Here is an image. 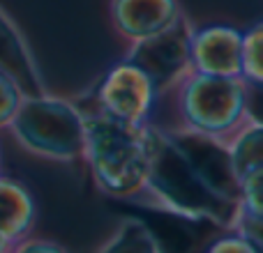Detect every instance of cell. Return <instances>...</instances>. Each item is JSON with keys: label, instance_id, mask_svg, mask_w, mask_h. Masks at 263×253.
Masks as SVG:
<instances>
[{"label": "cell", "instance_id": "cell-16", "mask_svg": "<svg viewBox=\"0 0 263 253\" xmlns=\"http://www.w3.org/2000/svg\"><path fill=\"white\" fill-rule=\"evenodd\" d=\"M240 203L245 205V214L263 217V166L240 177Z\"/></svg>", "mask_w": 263, "mask_h": 253}, {"label": "cell", "instance_id": "cell-18", "mask_svg": "<svg viewBox=\"0 0 263 253\" xmlns=\"http://www.w3.org/2000/svg\"><path fill=\"white\" fill-rule=\"evenodd\" d=\"M245 113L250 115L252 122L263 124V86H254V83H247Z\"/></svg>", "mask_w": 263, "mask_h": 253}, {"label": "cell", "instance_id": "cell-22", "mask_svg": "<svg viewBox=\"0 0 263 253\" xmlns=\"http://www.w3.org/2000/svg\"><path fill=\"white\" fill-rule=\"evenodd\" d=\"M7 244H9V242L5 240L3 235H0V253H5V249H7Z\"/></svg>", "mask_w": 263, "mask_h": 253}, {"label": "cell", "instance_id": "cell-14", "mask_svg": "<svg viewBox=\"0 0 263 253\" xmlns=\"http://www.w3.org/2000/svg\"><path fill=\"white\" fill-rule=\"evenodd\" d=\"M242 78L263 86V21L242 32Z\"/></svg>", "mask_w": 263, "mask_h": 253}, {"label": "cell", "instance_id": "cell-5", "mask_svg": "<svg viewBox=\"0 0 263 253\" xmlns=\"http://www.w3.org/2000/svg\"><path fill=\"white\" fill-rule=\"evenodd\" d=\"M118 203L120 205H114V209L136 219L148 230L157 253H208L222 228L208 217H194L171 207L136 205L123 198Z\"/></svg>", "mask_w": 263, "mask_h": 253}, {"label": "cell", "instance_id": "cell-9", "mask_svg": "<svg viewBox=\"0 0 263 253\" xmlns=\"http://www.w3.org/2000/svg\"><path fill=\"white\" fill-rule=\"evenodd\" d=\"M192 72L242 78V32L231 26L192 30Z\"/></svg>", "mask_w": 263, "mask_h": 253}, {"label": "cell", "instance_id": "cell-1", "mask_svg": "<svg viewBox=\"0 0 263 253\" xmlns=\"http://www.w3.org/2000/svg\"><path fill=\"white\" fill-rule=\"evenodd\" d=\"M83 115V154L100 186L116 198H129L145 184L148 154L143 124H132L97 109Z\"/></svg>", "mask_w": 263, "mask_h": 253}, {"label": "cell", "instance_id": "cell-11", "mask_svg": "<svg viewBox=\"0 0 263 253\" xmlns=\"http://www.w3.org/2000/svg\"><path fill=\"white\" fill-rule=\"evenodd\" d=\"M0 67L16 78L23 95L28 97L46 95V88L42 83L40 69H37L35 60H32L30 49L26 46L23 37L14 28V23L3 12H0Z\"/></svg>", "mask_w": 263, "mask_h": 253}, {"label": "cell", "instance_id": "cell-6", "mask_svg": "<svg viewBox=\"0 0 263 253\" xmlns=\"http://www.w3.org/2000/svg\"><path fill=\"white\" fill-rule=\"evenodd\" d=\"M192 28L180 14L176 23L134 41L127 60L153 81L155 90L173 86L187 72H192Z\"/></svg>", "mask_w": 263, "mask_h": 253}, {"label": "cell", "instance_id": "cell-15", "mask_svg": "<svg viewBox=\"0 0 263 253\" xmlns=\"http://www.w3.org/2000/svg\"><path fill=\"white\" fill-rule=\"evenodd\" d=\"M102 253H157V249H155L148 230L136 219H129Z\"/></svg>", "mask_w": 263, "mask_h": 253}, {"label": "cell", "instance_id": "cell-13", "mask_svg": "<svg viewBox=\"0 0 263 253\" xmlns=\"http://www.w3.org/2000/svg\"><path fill=\"white\" fill-rule=\"evenodd\" d=\"M229 150H231L238 177H242L245 173L254 171V168H261L263 166V124L254 122L250 129H245Z\"/></svg>", "mask_w": 263, "mask_h": 253}, {"label": "cell", "instance_id": "cell-21", "mask_svg": "<svg viewBox=\"0 0 263 253\" xmlns=\"http://www.w3.org/2000/svg\"><path fill=\"white\" fill-rule=\"evenodd\" d=\"M16 253H63V251L55 244H49V242H28Z\"/></svg>", "mask_w": 263, "mask_h": 253}, {"label": "cell", "instance_id": "cell-2", "mask_svg": "<svg viewBox=\"0 0 263 253\" xmlns=\"http://www.w3.org/2000/svg\"><path fill=\"white\" fill-rule=\"evenodd\" d=\"M143 140L148 154L145 184L153 186L164 205L194 217H208L219 226H229L238 217V205L219 198L199 180L187 159L171 143L168 134L143 126Z\"/></svg>", "mask_w": 263, "mask_h": 253}, {"label": "cell", "instance_id": "cell-17", "mask_svg": "<svg viewBox=\"0 0 263 253\" xmlns=\"http://www.w3.org/2000/svg\"><path fill=\"white\" fill-rule=\"evenodd\" d=\"M23 97L26 95H23L21 86L16 83V78L0 67V129L9 126Z\"/></svg>", "mask_w": 263, "mask_h": 253}, {"label": "cell", "instance_id": "cell-10", "mask_svg": "<svg viewBox=\"0 0 263 253\" xmlns=\"http://www.w3.org/2000/svg\"><path fill=\"white\" fill-rule=\"evenodd\" d=\"M111 18L118 32L139 41L180 18L178 0H111Z\"/></svg>", "mask_w": 263, "mask_h": 253}, {"label": "cell", "instance_id": "cell-8", "mask_svg": "<svg viewBox=\"0 0 263 253\" xmlns=\"http://www.w3.org/2000/svg\"><path fill=\"white\" fill-rule=\"evenodd\" d=\"M153 81L129 60L111 67L97 88L100 111L132 124H143L155 101Z\"/></svg>", "mask_w": 263, "mask_h": 253}, {"label": "cell", "instance_id": "cell-12", "mask_svg": "<svg viewBox=\"0 0 263 253\" xmlns=\"http://www.w3.org/2000/svg\"><path fill=\"white\" fill-rule=\"evenodd\" d=\"M35 217V203L28 189L0 175V235L7 242L21 237Z\"/></svg>", "mask_w": 263, "mask_h": 253}, {"label": "cell", "instance_id": "cell-20", "mask_svg": "<svg viewBox=\"0 0 263 253\" xmlns=\"http://www.w3.org/2000/svg\"><path fill=\"white\" fill-rule=\"evenodd\" d=\"M208 253H256L245 237H222L210 244Z\"/></svg>", "mask_w": 263, "mask_h": 253}, {"label": "cell", "instance_id": "cell-3", "mask_svg": "<svg viewBox=\"0 0 263 253\" xmlns=\"http://www.w3.org/2000/svg\"><path fill=\"white\" fill-rule=\"evenodd\" d=\"M9 129L28 152L40 157L69 161L83 154V115L69 101L26 95Z\"/></svg>", "mask_w": 263, "mask_h": 253}, {"label": "cell", "instance_id": "cell-4", "mask_svg": "<svg viewBox=\"0 0 263 253\" xmlns=\"http://www.w3.org/2000/svg\"><path fill=\"white\" fill-rule=\"evenodd\" d=\"M247 81L192 72L182 83L180 104L192 129L205 134L233 129L245 115Z\"/></svg>", "mask_w": 263, "mask_h": 253}, {"label": "cell", "instance_id": "cell-19", "mask_svg": "<svg viewBox=\"0 0 263 253\" xmlns=\"http://www.w3.org/2000/svg\"><path fill=\"white\" fill-rule=\"evenodd\" d=\"M240 226H242V233H245V240L254 246V251L263 253V217L245 214Z\"/></svg>", "mask_w": 263, "mask_h": 253}, {"label": "cell", "instance_id": "cell-7", "mask_svg": "<svg viewBox=\"0 0 263 253\" xmlns=\"http://www.w3.org/2000/svg\"><path fill=\"white\" fill-rule=\"evenodd\" d=\"M178 152L187 159L199 180L219 198L240 205V177L233 166L231 150L222 145L213 134L199 129H185L168 134Z\"/></svg>", "mask_w": 263, "mask_h": 253}]
</instances>
